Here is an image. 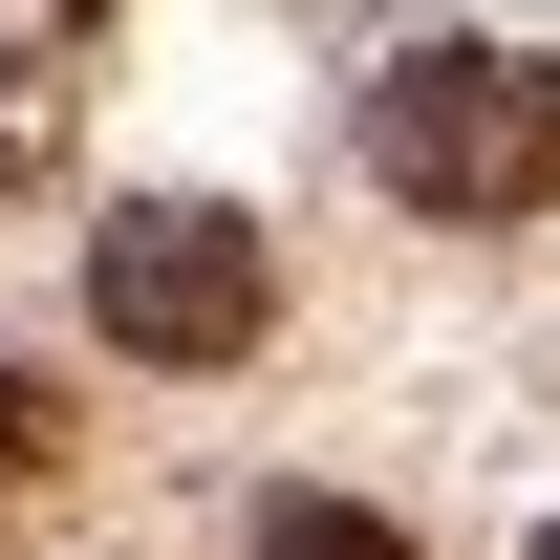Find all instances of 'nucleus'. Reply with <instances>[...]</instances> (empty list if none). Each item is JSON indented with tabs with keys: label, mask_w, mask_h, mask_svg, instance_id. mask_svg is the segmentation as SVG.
Listing matches in <instances>:
<instances>
[{
	"label": "nucleus",
	"mask_w": 560,
	"mask_h": 560,
	"mask_svg": "<svg viewBox=\"0 0 560 560\" xmlns=\"http://www.w3.org/2000/svg\"><path fill=\"white\" fill-rule=\"evenodd\" d=\"M86 324L130 366H237L280 324V259H259V215H215V195H130L86 237Z\"/></svg>",
	"instance_id": "obj_2"
},
{
	"label": "nucleus",
	"mask_w": 560,
	"mask_h": 560,
	"mask_svg": "<svg viewBox=\"0 0 560 560\" xmlns=\"http://www.w3.org/2000/svg\"><path fill=\"white\" fill-rule=\"evenodd\" d=\"M366 151H388V195H410V215L495 237V215L560 195V66H539V44H410L388 108H366Z\"/></svg>",
	"instance_id": "obj_1"
},
{
	"label": "nucleus",
	"mask_w": 560,
	"mask_h": 560,
	"mask_svg": "<svg viewBox=\"0 0 560 560\" xmlns=\"http://www.w3.org/2000/svg\"><path fill=\"white\" fill-rule=\"evenodd\" d=\"M539 560H560V539H539Z\"/></svg>",
	"instance_id": "obj_5"
},
{
	"label": "nucleus",
	"mask_w": 560,
	"mask_h": 560,
	"mask_svg": "<svg viewBox=\"0 0 560 560\" xmlns=\"http://www.w3.org/2000/svg\"><path fill=\"white\" fill-rule=\"evenodd\" d=\"M44 173H66V66L0 44V195H44Z\"/></svg>",
	"instance_id": "obj_3"
},
{
	"label": "nucleus",
	"mask_w": 560,
	"mask_h": 560,
	"mask_svg": "<svg viewBox=\"0 0 560 560\" xmlns=\"http://www.w3.org/2000/svg\"><path fill=\"white\" fill-rule=\"evenodd\" d=\"M259 560H410V517H366V495H259Z\"/></svg>",
	"instance_id": "obj_4"
}]
</instances>
